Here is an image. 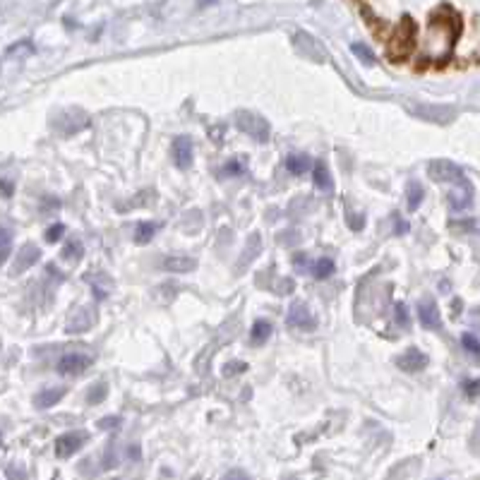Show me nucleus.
I'll list each match as a JSON object with an SVG mask.
<instances>
[{
  "label": "nucleus",
  "instance_id": "nucleus-21",
  "mask_svg": "<svg viewBox=\"0 0 480 480\" xmlns=\"http://www.w3.org/2000/svg\"><path fill=\"white\" fill-rule=\"evenodd\" d=\"M269 336H272V325H269L267 320H257L255 325H252L250 341H252V343H264Z\"/></svg>",
  "mask_w": 480,
  "mask_h": 480
},
{
  "label": "nucleus",
  "instance_id": "nucleus-27",
  "mask_svg": "<svg viewBox=\"0 0 480 480\" xmlns=\"http://www.w3.org/2000/svg\"><path fill=\"white\" fill-rule=\"evenodd\" d=\"M82 255H84L82 242H77V240H72V242H70V245L65 247V250H63V257H65V260H70V262H77Z\"/></svg>",
  "mask_w": 480,
  "mask_h": 480
},
{
  "label": "nucleus",
  "instance_id": "nucleus-18",
  "mask_svg": "<svg viewBox=\"0 0 480 480\" xmlns=\"http://www.w3.org/2000/svg\"><path fill=\"white\" fill-rule=\"evenodd\" d=\"M91 325V320H89V310L87 307H77V310L72 312V317L68 320V332H72V334H82V332H87Z\"/></svg>",
  "mask_w": 480,
  "mask_h": 480
},
{
  "label": "nucleus",
  "instance_id": "nucleus-34",
  "mask_svg": "<svg viewBox=\"0 0 480 480\" xmlns=\"http://www.w3.org/2000/svg\"><path fill=\"white\" fill-rule=\"evenodd\" d=\"M118 423H121V418L118 415H111V418H101L99 420V428L106 430V428H118Z\"/></svg>",
  "mask_w": 480,
  "mask_h": 480
},
{
  "label": "nucleus",
  "instance_id": "nucleus-11",
  "mask_svg": "<svg viewBox=\"0 0 480 480\" xmlns=\"http://www.w3.org/2000/svg\"><path fill=\"white\" fill-rule=\"evenodd\" d=\"M41 257V250L36 245H31V242H26V245L20 250V255L15 257V264H13V274H22L24 269H29L31 264H36Z\"/></svg>",
  "mask_w": 480,
  "mask_h": 480
},
{
  "label": "nucleus",
  "instance_id": "nucleus-10",
  "mask_svg": "<svg viewBox=\"0 0 480 480\" xmlns=\"http://www.w3.org/2000/svg\"><path fill=\"white\" fill-rule=\"evenodd\" d=\"M425 365H428V355H425L423 350H418V348L403 350V353L396 358V368L403 370V372H411V375H415V372H423Z\"/></svg>",
  "mask_w": 480,
  "mask_h": 480
},
{
  "label": "nucleus",
  "instance_id": "nucleus-36",
  "mask_svg": "<svg viewBox=\"0 0 480 480\" xmlns=\"http://www.w3.org/2000/svg\"><path fill=\"white\" fill-rule=\"evenodd\" d=\"M348 224H350V229H355V231H358V229H363L365 219H363V217H358V219H355V217H350V214H348Z\"/></svg>",
  "mask_w": 480,
  "mask_h": 480
},
{
  "label": "nucleus",
  "instance_id": "nucleus-9",
  "mask_svg": "<svg viewBox=\"0 0 480 480\" xmlns=\"http://www.w3.org/2000/svg\"><path fill=\"white\" fill-rule=\"evenodd\" d=\"M288 325L303 329V332H312V329L317 327V322H315V317H312L310 307L305 303H300V300H295L288 310Z\"/></svg>",
  "mask_w": 480,
  "mask_h": 480
},
{
  "label": "nucleus",
  "instance_id": "nucleus-31",
  "mask_svg": "<svg viewBox=\"0 0 480 480\" xmlns=\"http://www.w3.org/2000/svg\"><path fill=\"white\" fill-rule=\"evenodd\" d=\"M461 389H463V394H466V396H478L480 394V380H466L461 385Z\"/></svg>",
  "mask_w": 480,
  "mask_h": 480
},
{
  "label": "nucleus",
  "instance_id": "nucleus-37",
  "mask_svg": "<svg viewBox=\"0 0 480 480\" xmlns=\"http://www.w3.org/2000/svg\"><path fill=\"white\" fill-rule=\"evenodd\" d=\"M8 257H10V247H8V245H5V242H3V245H0V267H3V264H5V260H8Z\"/></svg>",
  "mask_w": 480,
  "mask_h": 480
},
{
  "label": "nucleus",
  "instance_id": "nucleus-4",
  "mask_svg": "<svg viewBox=\"0 0 480 480\" xmlns=\"http://www.w3.org/2000/svg\"><path fill=\"white\" fill-rule=\"evenodd\" d=\"M428 173L437 183H456V185L466 183L463 169H461V166H456L454 161H449V159H435V161H430V164H428Z\"/></svg>",
  "mask_w": 480,
  "mask_h": 480
},
{
  "label": "nucleus",
  "instance_id": "nucleus-15",
  "mask_svg": "<svg viewBox=\"0 0 480 480\" xmlns=\"http://www.w3.org/2000/svg\"><path fill=\"white\" fill-rule=\"evenodd\" d=\"M164 269L166 272H173V274H187V272H195L197 269V260H192V257H183V255H173V257H166L164 260Z\"/></svg>",
  "mask_w": 480,
  "mask_h": 480
},
{
  "label": "nucleus",
  "instance_id": "nucleus-35",
  "mask_svg": "<svg viewBox=\"0 0 480 480\" xmlns=\"http://www.w3.org/2000/svg\"><path fill=\"white\" fill-rule=\"evenodd\" d=\"M394 229H396L398 235H403V233L408 231V224H406V221H403L401 217H398V214H394Z\"/></svg>",
  "mask_w": 480,
  "mask_h": 480
},
{
  "label": "nucleus",
  "instance_id": "nucleus-6",
  "mask_svg": "<svg viewBox=\"0 0 480 480\" xmlns=\"http://www.w3.org/2000/svg\"><path fill=\"white\" fill-rule=\"evenodd\" d=\"M411 111L423 121L430 123H440V125H447L456 118V109L454 106H428V104H420V106H411Z\"/></svg>",
  "mask_w": 480,
  "mask_h": 480
},
{
  "label": "nucleus",
  "instance_id": "nucleus-25",
  "mask_svg": "<svg viewBox=\"0 0 480 480\" xmlns=\"http://www.w3.org/2000/svg\"><path fill=\"white\" fill-rule=\"evenodd\" d=\"M350 51L355 53V56L360 58V61L365 63V65H375V53L370 51V46H365V44H350Z\"/></svg>",
  "mask_w": 480,
  "mask_h": 480
},
{
  "label": "nucleus",
  "instance_id": "nucleus-28",
  "mask_svg": "<svg viewBox=\"0 0 480 480\" xmlns=\"http://www.w3.org/2000/svg\"><path fill=\"white\" fill-rule=\"evenodd\" d=\"M461 343H463V348L468 350V353H473V355H480V341L473 334H463L461 336Z\"/></svg>",
  "mask_w": 480,
  "mask_h": 480
},
{
  "label": "nucleus",
  "instance_id": "nucleus-20",
  "mask_svg": "<svg viewBox=\"0 0 480 480\" xmlns=\"http://www.w3.org/2000/svg\"><path fill=\"white\" fill-rule=\"evenodd\" d=\"M260 250H262V238H260V233H252L250 238H247V255L240 257V260H238V269L247 267V264H250L257 255H260Z\"/></svg>",
  "mask_w": 480,
  "mask_h": 480
},
{
  "label": "nucleus",
  "instance_id": "nucleus-30",
  "mask_svg": "<svg viewBox=\"0 0 480 480\" xmlns=\"http://www.w3.org/2000/svg\"><path fill=\"white\" fill-rule=\"evenodd\" d=\"M63 233H65V226H63V224H53L51 229L46 231V240L48 242H58V240L63 238Z\"/></svg>",
  "mask_w": 480,
  "mask_h": 480
},
{
  "label": "nucleus",
  "instance_id": "nucleus-12",
  "mask_svg": "<svg viewBox=\"0 0 480 480\" xmlns=\"http://www.w3.org/2000/svg\"><path fill=\"white\" fill-rule=\"evenodd\" d=\"M418 320L425 329H440L442 327L440 310H437V305L433 303V300H423V303L418 305Z\"/></svg>",
  "mask_w": 480,
  "mask_h": 480
},
{
  "label": "nucleus",
  "instance_id": "nucleus-3",
  "mask_svg": "<svg viewBox=\"0 0 480 480\" xmlns=\"http://www.w3.org/2000/svg\"><path fill=\"white\" fill-rule=\"evenodd\" d=\"M235 125H238V130L250 134L252 139H257V142H267L269 134H272V130H269V123L264 121L262 116L250 113V111L235 113Z\"/></svg>",
  "mask_w": 480,
  "mask_h": 480
},
{
  "label": "nucleus",
  "instance_id": "nucleus-13",
  "mask_svg": "<svg viewBox=\"0 0 480 480\" xmlns=\"http://www.w3.org/2000/svg\"><path fill=\"white\" fill-rule=\"evenodd\" d=\"M65 394H68L65 387H51V389H41L34 396V406L39 408V411H46V408L61 403V398L65 396Z\"/></svg>",
  "mask_w": 480,
  "mask_h": 480
},
{
  "label": "nucleus",
  "instance_id": "nucleus-38",
  "mask_svg": "<svg viewBox=\"0 0 480 480\" xmlns=\"http://www.w3.org/2000/svg\"><path fill=\"white\" fill-rule=\"evenodd\" d=\"M226 171H233V173H242V169H240L238 164H235V161H231V164L226 166Z\"/></svg>",
  "mask_w": 480,
  "mask_h": 480
},
{
  "label": "nucleus",
  "instance_id": "nucleus-2",
  "mask_svg": "<svg viewBox=\"0 0 480 480\" xmlns=\"http://www.w3.org/2000/svg\"><path fill=\"white\" fill-rule=\"evenodd\" d=\"M415 46V22L408 15L401 17V24L396 26V34L389 41V58L392 61H403Z\"/></svg>",
  "mask_w": 480,
  "mask_h": 480
},
{
  "label": "nucleus",
  "instance_id": "nucleus-14",
  "mask_svg": "<svg viewBox=\"0 0 480 480\" xmlns=\"http://www.w3.org/2000/svg\"><path fill=\"white\" fill-rule=\"evenodd\" d=\"M471 199H473V187L468 185V183H463L461 187H456V190L449 192V204L454 212H463V209L471 207Z\"/></svg>",
  "mask_w": 480,
  "mask_h": 480
},
{
  "label": "nucleus",
  "instance_id": "nucleus-29",
  "mask_svg": "<svg viewBox=\"0 0 480 480\" xmlns=\"http://www.w3.org/2000/svg\"><path fill=\"white\" fill-rule=\"evenodd\" d=\"M394 317H396V322L401 327H408V322H411V317H408V307L403 305V303L394 305Z\"/></svg>",
  "mask_w": 480,
  "mask_h": 480
},
{
  "label": "nucleus",
  "instance_id": "nucleus-26",
  "mask_svg": "<svg viewBox=\"0 0 480 480\" xmlns=\"http://www.w3.org/2000/svg\"><path fill=\"white\" fill-rule=\"evenodd\" d=\"M245 370H247V363H242V360H231V363H226L224 368H221V375L235 377V375H242Z\"/></svg>",
  "mask_w": 480,
  "mask_h": 480
},
{
  "label": "nucleus",
  "instance_id": "nucleus-17",
  "mask_svg": "<svg viewBox=\"0 0 480 480\" xmlns=\"http://www.w3.org/2000/svg\"><path fill=\"white\" fill-rule=\"evenodd\" d=\"M312 180H315V185L320 187L322 192H332L334 190L332 173H329V169L322 164V161H317V164L312 166Z\"/></svg>",
  "mask_w": 480,
  "mask_h": 480
},
{
  "label": "nucleus",
  "instance_id": "nucleus-5",
  "mask_svg": "<svg viewBox=\"0 0 480 480\" xmlns=\"http://www.w3.org/2000/svg\"><path fill=\"white\" fill-rule=\"evenodd\" d=\"M171 159H173L176 169H180V171L192 169V159H195L192 137H187V134H180V137H176L173 144H171Z\"/></svg>",
  "mask_w": 480,
  "mask_h": 480
},
{
  "label": "nucleus",
  "instance_id": "nucleus-24",
  "mask_svg": "<svg viewBox=\"0 0 480 480\" xmlns=\"http://www.w3.org/2000/svg\"><path fill=\"white\" fill-rule=\"evenodd\" d=\"M106 394H109V385H104V382H96V385L87 392V401L91 403V406H96V403L104 401Z\"/></svg>",
  "mask_w": 480,
  "mask_h": 480
},
{
  "label": "nucleus",
  "instance_id": "nucleus-7",
  "mask_svg": "<svg viewBox=\"0 0 480 480\" xmlns=\"http://www.w3.org/2000/svg\"><path fill=\"white\" fill-rule=\"evenodd\" d=\"M87 433H65V435H61L56 440V456L58 458H70L72 454H77L79 449L84 447V442H87Z\"/></svg>",
  "mask_w": 480,
  "mask_h": 480
},
{
  "label": "nucleus",
  "instance_id": "nucleus-33",
  "mask_svg": "<svg viewBox=\"0 0 480 480\" xmlns=\"http://www.w3.org/2000/svg\"><path fill=\"white\" fill-rule=\"evenodd\" d=\"M221 480H250V478H247L245 471H240V468H233V471H229Z\"/></svg>",
  "mask_w": 480,
  "mask_h": 480
},
{
  "label": "nucleus",
  "instance_id": "nucleus-32",
  "mask_svg": "<svg viewBox=\"0 0 480 480\" xmlns=\"http://www.w3.org/2000/svg\"><path fill=\"white\" fill-rule=\"evenodd\" d=\"M13 190H15L13 180H5V178H0V195H3V197H13Z\"/></svg>",
  "mask_w": 480,
  "mask_h": 480
},
{
  "label": "nucleus",
  "instance_id": "nucleus-19",
  "mask_svg": "<svg viewBox=\"0 0 480 480\" xmlns=\"http://www.w3.org/2000/svg\"><path fill=\"white\" fill-rule=\"evenodd\" d=\"M159 229H161V224H156V221H142V224H137V231H134V242H137V245H147V242L154 238V233Z\"/></svg>",
  "mask_w": 480,
  "mask_h": 480
},
{
  "label": "nucleus",
  "instance_id": "nucleus-16",
  "mask_svg": "<svg viewBox=\"0 0 480 480\" xmlns=\"http://www.w3.org/2000/svg\"><path fill=\"white\" fill-rule=\"evenodd\" d=\"M312 166H315V161H312L307 154H288L286 156V171L293 173V176L307 173V171H312Z\"/></svg>",
  "mask_w": 480,
  "mask_h": 480
},
{
  "label": "nucleus",
  "instance_id": "nucleus-23",
  "mask_svg": "<svg viewBox=\"0 0 480 480\" xmlns=\"http://www.w3.org/2000/svg\"><path fill=\"white\" fill-rule=\"evenodd\" d=\"M406 197H408V209L415 212V209L420 207V202H423L425 192H423V185L420 183H408V190H406Z\"/></svg>",
  "mask_w": 480,
  "mask_h": 480
},
{
  "label": "nucleus",
  "instance_id": "nucleus-22",
  "mask_svg": "<svg viewBox=\"0 0 480 480\" xmlns=\"http://www.w3.org/2000/svg\"><path fill=\"white\" fill-rule=\"evenodd\" d=\"M334 269H336V264H334L332 257H322V260H317L315 264H312V277L329 279L334 274Z\"/></svg>",
  "mask_w": 480,
  "mask_h": 480
},
{
  "label": "nucleus",
  "instance_id": "nucleus-8",
  "mask_svg": "<svg viewBox=\"0 0 480 480\" xmlns=\"http://www.w3.org/2000/svg\"><path fill=\"white\" fill-rule=\"evenodd\" d=\"M91 355L87 353H65L58 360V372L61 375H82L84 370L91 368Z\"/></svg>",
  "mask_w": 480,
  "mask_h": 480
},
{
  "label": "nucleus",
  "instance_id": "nucleus-1",
  "mask_svg": "<svg viewBox=\"0 0 480 480\" xmlns=\"http://www.w3.org/2000/svg\"><path fill=\"white\" fill-rule=\"evenodd\" d=\"M458 34H461V20L449 5H442L433 15L423 39V58L430 63H444L449 61L454 51Z\"/></svg>",
  "mask_w": 480,
  "mask_h": 480
}]
</instances>
